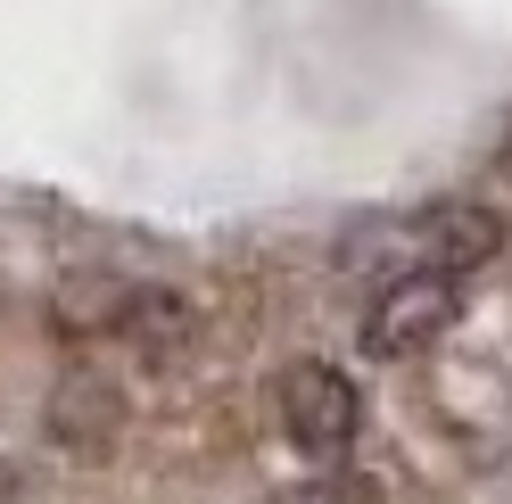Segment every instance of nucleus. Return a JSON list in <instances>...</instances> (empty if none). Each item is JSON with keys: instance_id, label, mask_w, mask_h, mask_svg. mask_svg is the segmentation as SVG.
<instances>
[{"instance_id": "f257e3e1", "label": "nucleus", "mask_w": 512, "mask_h": 504, "mask_svg": "<svg viewBox=\"0 0 512 504\" xmlns=\"http://www.w3.org/2000/svg\"><path fill=\"white\" fill-rule=\"evenodd\" d=\"M496 257H504V215L488 199H422V207H397V215H364L339 240V265L356 281H372V290L380 281H405V273L463 281Z\"/></svg>"}, {"instance_id": "f03ea898", "label": "nucleus", "mask_w": 512, "mask_h": 504, "mask_svg": "<svg viewBox=\"0 0 512 504\" xmlns=\"http://www.w3.org/2000/svg\"><path fill=\"white\" fill-rule=\"evenodd\" d=\"M273 405H281L290 447L314 455V463H347V447H356V430H364V389L347 381L339 364H323V356H298L290 372H281Z\"/></svg>"}, {"instance_id": "7ed1b4c3", "label": "nucleus", "mask_w": 512, "mask_h": 504, "mask_svg": "<svg viewBox=\"0 0 512 504\" xmlns=\"http://www.w3.org/2000/svg\"><path fill=\"white\" fill-rule=\"evenodd\" d=\"M455 306H463V281H446V273L380 281V290H372V314H364V348H372V356H422L430 339L455 331Z\"/></svg>"}, {"instance_id": "20e7f679", "label": "nucleus", "mask_w": 512, "mask_h": 504, "mask_svg": "<svg viewBox=\"0 0 512 504\" xmlns=\"http://www.w3.org/2000/svg\"><path fill=\"white\" fill-rule=\"evenodd\" d=\"M42 430H50V447L100 463L124 438V389L100 381V372H67V381L50 389V405H42Z\"/></svg>"}, {"instance_id": "39448f33", "label": "nucleus", "mask_w": 512, "mask_h": 504, "mask_svg": "<svg viewBox=\"0 0 512 504\" xmlns=\"http://www.w3.org/2000/svg\"><path fill=\"white\" fill-rule=\"evenodd\" d=\"M265 504H372L347 471H331V480H306V488H281V496H265Z\"/></svg>"}]
</instances>
